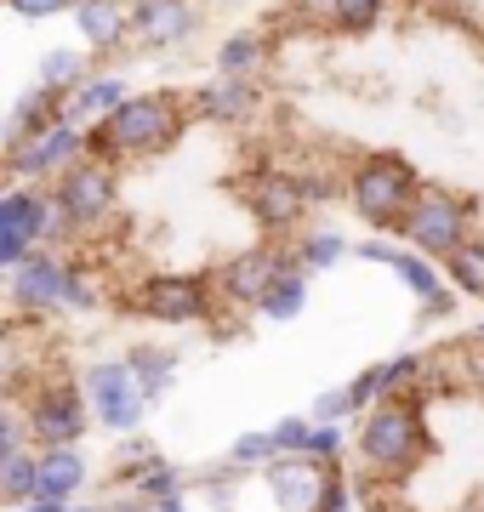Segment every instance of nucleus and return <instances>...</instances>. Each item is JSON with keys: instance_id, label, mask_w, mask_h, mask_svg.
<instances>
[{"instance_id": "obj_1", "label": "nucleus", "mask_w": 484, "mask_h": 512, "mask_svg": "<svg viewBox=\"0 0 484 512\" xmlns=\"http://www.w3.org/2000/svg\"><path fill=\"white\" fill-rule=\"evenodd\" d=\"M354 456H359V467H365L371 484H405L433 456V427H428L422 393L371 404L354 427Z\"/></svg>"}, {"instance_id": "obj_2", "label": "nucleus", "mask_w": 484, "mask_h": 512, "mask_svg": "<svg viewBox=\"0 0 484 512\" xmlns=\"http://www.w3.org/2000/svg\"><path fill=\"white\" fill-rule=\"evenodd\" d=\"M194 109L177 92H131L120 109L92 131V160L120 165V160H154L166 154L177 137L188 131Z\"/></svg>"}, {"instance_id": "obj_3", "label": "nucleus", "mask_w": 484, "mask_h": 512, "mask_svg": "<svg viewBox=\"0 0 484 512\" xmlns=\"http://www.w3.org/2000/svg\"><path fill=\"white\" fill-rule=\"evenodd\" d=\"M422 171L393 154V148H376V154H359L342 177V200L354 205V217L371 228V234H399L410 217V205L422 200Z\"/></svg>"}, {"instance_id": "obj_4", "label": "nucleus", "mask_w": 484, "mask_h": 512, "mask_svg": "<svg viewBox=\"0 0 484 512\" xmlns=\"http://www.w3.org/2000/svg\"><path fill=\"white\" fill-rule=\"evenodd\" d=\"M12 308L40 319V313H92L97 308V279L80 274L75 262H63L57 251H29L6 274Z\"/></svg>"}, {"instance_id": "obj_5", "label": "nucleus", "mask_w": 484, "mask_h": 512, "mask_svg": "<svg viewBox=\"0 0 484 512\" xmlns=\"http://www.w3.org/2000/svg\"><path fill=\"white\" fill-rule=\"evenodd\" d=\"M69 222L57 217V200L46 183H12L0 188V274H12L29 251L46 239H63Z\"/></svg>"}, {"instance_id": "obj_6", "label": "nucleus", "mask_w": 484, "mask_h": 512, "mask_svg": "<svg viewBox=\"0 0 484 512\" xmlns=\"http://www.w3.org/2000/svg\"><path fill=\"white\" fill-rule=\"evenodd\" d=\"M473 222H479V200L473 194H456V188H422V200L410 205L405 228H399V245L410 251L433 256V262H445L456 245L473 239Z\"/></svg>"}, {"instance_id": "obj_7", "label": "nucleus", "mask_w": 484, "mask_h": 512, "mask_svg": "<svg viewBox=\"0 0 484 512\" xmlns=\"http://www.w3.org/2000/svg\"><path fill=\"white\" fill-rule=\"evenodd\" d=\"M80 160H92V131L69 126V120H52V126H40V131H23L18 143H6V160L0 165L18 183H57Z\"/></svg>"}, {"instance_id": "obj_8", "label": "nucleus", "mask_w": 484, "mask_h": 512, "mask_svg": "<svg viewBox=\"0 0 484 512\" xmlns=\"http://www.w3.org/2000/svg\"><path fill=\"white\" fill-rule=\"evenodd\" d=\"M80 387H86L92 421L109 427L114 439H131V433L143 427V416L154 410V399L143 393V382H137V370L126 365V353H120V359H97V365L80 376Z\"/></svg>"}, {"instance_id": "obj_9", "label": "nucleus", "mask_w": 484, "mask_h": 512, "mask_svg": "<svg viewBox=\"0 0 484 512\" xmlns=\"http://www.w3.org/2000/svg\"><path fill=\"white\" fill-rule=\"evenodd\" d=\"M23 427L35 450H75L92 427V404L80 382H40L23 404Z\"/></svg>"}, {"instance_id": "obj_10", "label": "nucleus", "mask_w": 484, "mask_h": 512, "mask_svg": "<svg viewBox=\"0 0 484 512\" xmlns=\"http://www.w3.org/2000/svg\"><path fill=\"white\" fill-rule=\"evenodd\" d=\"M359 262H376V268H388L399 285H405L410 296H416V308H422V319H450L456 313V285L445 279V268L433 262V256L410 251V245H382V239H365V245H354Z\"/></svg>"}, {"instance_id": "obj_11", "label": "nucleus", "mask_w": 484, "mask_h": 512, "mask_svg": "<svg viewBox=\"0 0 484 512\" xmlns=\"http://www.w3.org/2000/svg\"><path fill=\"white\" fill-rule=\"evenodd\" d=\"M223 308L211 274H149L137 285V313L154 325H211Z\"/></svg>"}, {"instance_id": "obj_12", "label": "nucleus", "mask_w": 484, "mask_h": 512, "mask_svg": "<svg viewBox=\"0 0 484 512\" xmlns=\"http://www.w3.org/2000/svg\"><path fill=\"white\" fill-rule=\"evenodd\" d=\"M240 200H245V211H251V222H257L262 234H280V239L297 234L302 222H308V211H314L302 171H280V165H257L240 183Z\"/></svg>"}, {"instance_id": "obj_13", "label": "nucleus", "mask_w": 484, "mask_h": 512, "mask_svg": "<svg viewBox=\"0 0 484 512\" xmlns=\"http://www.w3.org/2000/svg\"><path fill=\"white\" fill-rule=\"evenodd\" d=\"M52 200H57V217L69 222V234H92L120 211V177L103 160H80L69 177L52 183Z\"/></svg>"}, {"instance_id": "obj_14", "label": "nucleus", "mask_w": 484, "mask_h": 512, "mask_svg": "<svg viewBox=\"0 0 484 512\" xmlns=\"http://www.w3.org/2000/svg\"><path fill=\"white\" fill-rule=\"evenodd\" d=\"M285 268H297L291 245H245V251H234L211 279H217V296H223V308L257 313V302L274 291V279H280Z\"/></svg>"}, {"instance_id": "obj_15", "label": "nucleus", "mask_w": 484, "mask_h": 512, "mask_svg": "<svg viewBox=\"0 0 484 512\" xmlns=\"http://www.w3.org/2000/svg\"><path fill=\"white\" fill-rule=\"evenodd\" d=\"M200 0H131V46L177 52L200 35Z\"/></svg>"}, {"instance_id": "obj_16", "label": "nucleus", "mask_w": 484, "mask_h": 512, "mask_svg": "<svg viewBox=\"0 0 484 512\" xmlns=\"http://www.w3.org/2000/svg\"><path fill=\"white\" fill-rule=\"evenodd\" d=\"M428 353H393V359H376V365H365L348 382V393H354L359 416L371 410V404L382 399H410V393H422V382H428Z\"/></svg>"}, {"instance_id": "obj_17", "label": "nucleus", "mask_w": 484, "mask_h": 512, "mask_svg": "<svg viewBox=\"0 0 484 512\" xmlns=\"http://www.w3.org/2000/svg\"><path fill=\"white\" fill-rule=\"evenodd\" d=\"M331 467L325 461H308V456H280L262 467V490L280 512H314L319 507V490H325Z\"/></svg>"}, {"instance_id": "obj_18", "label": "nucleus", "mask_w": 484, "mask_h": 512, "mask_svg": "<svg viewBox=\"0 0 484 512\" xmlns=\"http://www.w3.org/2000/svg\"><path fill=\"white\" fill-rule=\"evenodd\" d=\"M188 109H194V120H211V126H245L262 109V86L234 80V74H211L200 92L188 97Z\"/></svg>"}, {"instance_id": "obj_19", "label": "nucleus", "mask_w": 484, "mask_h": 512, "mask_svg": "<svg viewBox=\"0 0 484 512\" xmlns=\"http://www.w3.org/2000/svg\"><path fill=\"white\" fill-rule=\"evenodd\" d=\"M75 29L86 52H120L131 46V0H75Z\"/></svg>"}, {"instance_id": "obj_20", "label": "nucleus", "mask_w": 484, "mask_h": 512, "mask_svg": "<svg viewBox=\"0 0 484 512\" xmlns=\"http://www.w3.org/2000/svg\"><path fill=\"white\" fill-rule=\"evenodd\" d=\"M126 80L120 74H92V80H80L75 92L63 97V120L69 126H80V131H97L103 120H109L120 103H126Z\"/></svg>"}, {"instance_id": "obj_21", "label": "nucleus", "mask_w": 484, "mask_h": 512, "mask_svg": "<svg viewBox=\"0 0 484 512\" xmlns=\"http://www.w3.org/2000/svg\"><path fill=\"white\" fill-rule=\"evenodd\" d=\"M86 478H92V461L75 450H40V490L35 501H75L86 490Z\"/></svg>"}, {"instance_id": "obj_22", "label": "nucleus", "mask_w": 484, "mask_h": 512, "mask_svg": "<svg viewBox=\"0 0 484 512\" xmlns=\"http://www.w3.org/2000/svg\"><path fill=\"white\" fill-rule=\"evenodd\" d=\"M120 484H126V495L149 501V507H160V501H171V495H188L183 467H171L166 456H149V461H137V467H120Z\"/></svg>"}, {"instance_id": "obj_23", "label": "nucleus", "mask_w": 484, "mask_h": 512, "mask_svg": "<svg viewBox=\"0 0 484 512\" xmlns=\"http://www.w3.org/2000/svg\"><path fill=\"white\" fill-rule=\"evenodd\" d=\"M302 6H314V18L336 35H371L388 23L393 0H302Z\"/></svg>"}, {"instance_id": "obj_24", "label": "nucleus", "mask_w": 484, "mask_h": 512, "mask_svg": "<svg viewBox=\"0 0 484 512\" xmlns=\"http://www.w3.org/2000/svg\"><path fill=\"white\" fill-rule=\"evenodd\" d=\"M268 57H274V40L262 35V29H234V35L217 46V74H234V80H257L268 69Z\"/></svg>"}, {"instance_id": "obj_25", "label": "nucleus", "mask_w": 484, "mask_h": 512, "mask_svg": "<svg viewBox=\"0 0 484 512\" xmlns=\"http://www.w3.org/2000/svg\"><path fill=\"white\" fill-rule=\"evenodd\" d=\"M308 285H314V274H302V268H285L280 279H274V291L257 302V319H268V325H297L302 313H308Z\"/></svg>"}, {"instance_id": "obj_26", "label": "nucleus", "mask_w": 484, "mask_h": 512, "mask_svg": "<svg viewBox=\"0 0 484 512\" xmlns=\"http://www.w3.org/2000/svg\"><path fill=\"white\" fill-rule=\"evenodd\" d=\"M291 256H297L302 274H331L336 262H348V256H354V239L336 234V228H302L297 245H291Z\"/></svg>"}, {"instance_id": "obj_27", "label": "nucleus", "mask_w": 484, "mask_h": 512, "mask_svg": "<svg viewBox=\"0 0 484 512\" xmlns=\"http://www.w3.org/2000/svg\"><path fill=\"white\" fill-rule=\"evenodd\" d=\"M126 365L137 370V382H143V393H149L154 404L171 393V382H177V353L171 348H154V342H137V348L126 353Z\"/></svg>"}, {"instance_id": "obj_28", "label": "nucleus", "mask_w": 484, "mask_h": 512, "mask_svg": "<svg viewBox=\"0 0 484 512\" xmlns=\"http://www.w3.org/2000/svg\"><path fill=\"white\" fill-rule=\"evenodd\" d=\"M86 63H92V57L75 52V46H52V52L40 57V80H35V86H46L52 97H69L80 80H92V69H86Z\"/></svg>"}, {"instance_id": "obj_29", "label": "nucleus", "mask_w": 484, "mask_h": 512, "mask_svg": "<svg viewBox=\"0 0 484 512\" xmlns=\"http://www.w3.org/2000/svg\"><path fill=\"white\" fill-rule=\"evenodd\" d=\"M445 268V279L456 285V296H467V302H484V239L473 234L467 245H456V251L439 262Z\"/></svg>"}, {"instance_id": "obj_30", "label": "nucleus", "mask_w": 484, "mask_h": 512, "mask_svg": "<svg viewBox=\"0 0 484 512\" xmlns=\"http://www.w3.org/2000/svg\"><path fill=\"white\" fill-rule=\"evenodd\" d=\"M40 490V450H18V456L0 467V507H29Z\"/></svg>"}, {"instance_id": "obj_31", "label": "nucleus", "mask_w": 484, "mask_h": 512, "mask_svg": "<svg viewBox=\"0 0 484 512\" xmlns=\"http://www.w3.org/2000/svg\"><path fill=\"white\" fill-rule=\"evenodd\" d=\"M268 461H280V444H274L268 427L262 433H240V439L228 444V467H240V473H262Z\"/></svg>"}, {"instance_id": "obj_32", "label": "nucleus", "mask_w": 484, "mask_h": 512, "mask_svg": "<svg viewBox=\"0 0 484 512\" xmlns=\"http://www.w3.org/2000/svg\"><path fill=\"white\" fill-rule=\"evenodd\" d=\"M308 416H314V421H331V427H348V421H359V404H354V393H348V382H342V387H325V393L308 404Z\"/></svg>"}, {"instance_id": "obj_33", "label": "nucleus", "mask_w": 484, "mask_h": 512, "mask_svg": "<svg viewBox=\"0 0 484 512\" xmlns=\"http://www.w3.org/2000/svg\"><path fill=\"white\" fill-rule=\"evenodd\" d=\"M314 512H359V484L342 467H331V478H325V490H319V507Z\"/></svg>"}, {"instance_id": "obj_34", "label": "nucleus", "mask_w": 484, "mask_h": 512, "mask_svg": "<svg viewBox=\"0 0 484 512\" xmlns=\"http://www.w3.org/2000/svg\"><path fill=\"white\" fill-rule=\"evenodd\" d=\"M274 444H280V456H308V439H314V416H280L274 427Z\"/></svg>"}, {"instance_id": "obj_35", "label": "nucleus", "mask_w": 484, "mask_h": 512, "mask_svg": "<svg viewBox=\"0 0 484 512\" xmlns=\"http://www.w3.org/2000/svg\"><path fill=\"white\" fill-rule=\"evenodd\" d=\"M342 450H348V427L314 421V439H308V461H325V467H336V461H342Z\"/></svg>"}, {"instance_id": "obj_36", "label": "nucleus", "mask_w": 484, "mask_h": 512, "mask_svg": "<svg viewBox=\"0 0 484 512\" xmlns=\"http://www.w3.org/2000/svg\"><path fill=\"white\" fill-rule=\"evenodd\" d=\"M18 450H29V427H23V410L0 404V467L18 456Z\"/></svg>"}, {"instance_id": "obj_37", "label": "nucleus", "mask_w": 484, "mask_h": 512, "mask_svg": "<svg viewBox=\"0 0 484 512\" xmlns=\"http://www.w3.org/2000/svg\"><path fill=\"white\" fill-rule=\"evenodd\" d=\"M12 18L23 23H46V18H63V12H75V0H0Z\"/></svg>"}, {"instance_id": "obj_38", "label": "nucleus", "mask_w": 484, "mask_h": 512, "mask_svg": "<svg viewBox=\"0 0 484 512\" xmlns=\"http://www.w3.org/2000/svg\"><path fill=\"white\" fill-rule=\"evenodd\" d=\"M23 512H103V507H75V501H29Z\"/></svg>"}, {"instance_id": "obj_39", "label": "nucleus", "mask_w": 484, "mask_h": 512, "mask_svg": "<svg viewBox=\"0 0 484 512\" xmlns=\"http://www.w3.org/2000/svg\"><path fill=\"white\" fill-rule=\"evenodd\" d=\"M154 512H188V495H171V501H160Z\"/></svg>"}, {"instance_id": "obj_40", "label": "nucleus", "mask_w": 484, "mask_h": 512, "mask_svg": "<svg viewBox=\"0 0 484 512\" xmlns=\"http://www.w3.org/2000/svg\"><path fill=\"white\" fill-rule=\"evenodd\" d=\"M467 342H473V348H484V319H479L473 330H467Z\"/></svg>"}, {"instance_id": "obj_41", "label": "nucleus", "mask_w": 484, "mask_h": 512, "mask_svg": "<svg viewBox=\"0 0 484 512\" xmlns=\"http://www.w3.org/2000/svg\"><path fill=\"white\" fill-rule=\"evenodd\" d=\"M456 512H484V501H467V507H456Z\"/></svg>"}]
</instances>
